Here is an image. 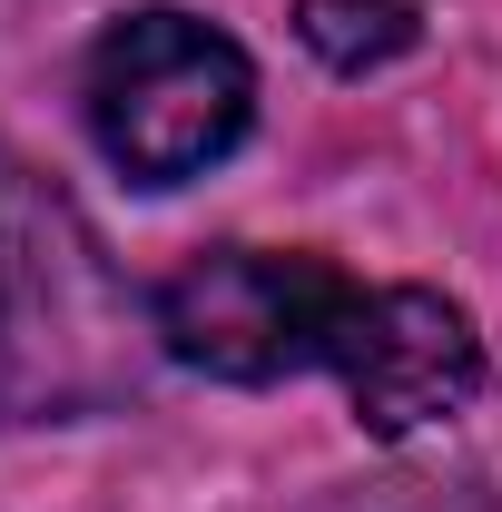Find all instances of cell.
<instances>
[{
    "label": "cell",
    "mask_w": 502,
    "mask_h": 512,
    "mask_svg": "<svg viewBox=\"0 0 502 512\" xmlns=\"http://www.w3.org/2000/svg\"><path fill=\"white\" fill-rule=\"evenodd\" d=\"M256 119V69L197 10H128L89 50V138L128 188L207 178Z\"/></svg>",
    "instance_id": "obj_1"
},
{
    "label": "cell",
    "mask_w": 502,
    "mask_h": 512,
    "mask_svg": "<svg viewBox=\"0 0 502 512\" xmlns=\"http://www.w3.org/2000/svg\"><path fill=\"white\" fill-rule=\"evenodd\" d=\"M355 306V286L325 266V256H276V247H207L188 256L168 286H158V345L197 365L217 384H276L325 365L335 325Z\"/></svg>",
    "instance_id": "obj_2"
},
{
    "label": "cell",
    "mask_w": 502,
    "mask_h": 512,
    "mask_svg": "<svg viewBox=\"0 0 502 512\" xmlns=\"http://www.w3.org/2000/svg\"><path fill=\"white\" fill-rule=\"evenodd\" d=\"M325 365L345 375V404L375 444H404L424 424H453L473 394H483V335L473 316L434 296V286H355V306L335 325Z\"/></svg>",
    "instance_id": "obj_3"
},
{
    "label": "cell",
    "mask_w": 502,
    "mask_h": 512,
    "mask_svg": "<svg viewBox=\"0 0 502 512\" xmlns=\"http://www.w3.org/2000/svg\"><path fill=\"white\" fill-rule=\"evenodd\" d=\"M60 286H99L89 237L69 227L60 197H40L10 158H0V306H10L20 325H30V316L60 325Z\"/></svg>",
    "instance_id": "obj_4"
},
{
    "label": "cell",
    "mask_w": 502,
    "mask_h": 512,
    "mask_svg": "<svg viewBox=\"0 0 502 512\" xmlns=\"http://www.w3.org/2000/svg\"><path fill=\"white\" fill-rule=\"evenodd\" d=\"M296 40H306L325 69L365 79V69L414 50V0H296Z\"/></svg>",
    "instance_id": "obj_5"
},
{
    "label": "cell",
    "mask_w": 502,
    "mask_h": 512,
    "mask_svg": "<svg viewBox=\"0 0 502 512\" xmlns=\"http://www.w3.org/2000/svg\"><path fill=\"white\" fill-rule=\"evenodd\" d=\"M20 316H10V306H0V424H10V404H20Z\"/></svg>",
    "instance_id": "obj_6"
}]
</instances>
